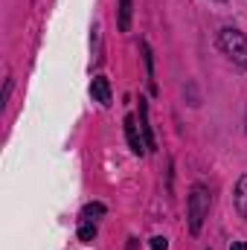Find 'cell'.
Here are the masks:
<instances>
[{
    "instance_id": "2",
    "label": "cell",
    "mask_w": 247,
    "mask_h": 250,
    "mask_svg": "<svg viewBox=\"0 0 247 250\" xmlns=\"http://www.w3.org/2000/svg\"><path fill=\"white\" fill-rule=\"evenodd\" d=\"M218 47L221 53L239 67H247V35L236 26H227L218 32Z\"/></svg>"
},
{
    "instance_id": "4",
    "label": "cell",
    "mask_w": 247,
    "mask_h": 250,
    "mask_svg": "<svg viewBox=\"0 0 247 250\" xmlns=\"http://www.w3.org/2000/svg\"><path fill=\"white\" fill-rule=\"evenodd\" d=\"M90 93H93V99L99 102V105H111V82L105 79V76H96L93 82H90Z\"/></svg>"
},
{
    "instance_id": "6",
    "label": "cell",
    "mask_w": 247,
    "mask_h": 250,
    "mask_svg": "<svg viewBox=\"0 0 247 250\" xmlns=\"http://www.w3.org/2000/svg\"><path fill=\"white\" fill-rule=\"evenodd\" d=\"M140 131H143V140H145V148H154V137H151V125H148V105L140 99Z\"/></svg>"
},
{
    "instance_id": "9",
    "label": "cell",
    "mask_w": 247,
    "mask_h": 250,
    "mask_svg": "<svg viewBox=\"0 0 247 250\" xmlns=\"http://www.w3.org/2000/svg\"><path fill=\"white\" fill-rule=\"evenodd\" d=\"M105 215V207L102 204H87L84 209H82V218H87V221H99Z\"/></svg>"
},
{
    "instance_id": "7",
    "label": "cell",
    "mask_w": 247,
    "mask_h": 250,
    "mask_svg": "<svg viewBox=\"0 0 247 250\" xmlns=\"http://www.w3.org/2000/svg\"><path fill=\"white\" fill-rule=\"evenodd\" d=\"M236 209L242 218H247V175L239 178V184H236Z\"/></svg>"
},
{
    "instance_id": "1",
    "label": "cell",
    "mask_w": 247,
    "mask_h": 250,
    "mask_svg": "<svg viewBox=\"0 0 247 250\" xmlns=\"http://www.w3.org/2000/svg\"><path fill=\"white\" fill-rule=\"evenodd\" d=\"M209 207H212V195H209V189L192 187L189 198H186V218H189V233H192V236L201 233L204 218L209 215Z\"/></svg>"
},
{
    "instance_id": "3",
    "label": "cell",
    "mask_w": 247,
    "mask_h": 250,
    "mask_svg": "<svg viewBox=\"0 0 247 250\" xmlns=\"http://www.w3.org/2000/svg\"><path fill=\"white\" fill-rule=\"evenodd\" d=\"M125 137H128V146H131L134 154H143V151H145L143 131L137 128V120H134V117H125Z\"/></svg>"
},
{
    "instance_id": "8",
    "label": "cell",
    "mask_w": 247,
    "mask_h": 250,
    "mask_svg": "<svg viewBox=\"0 0 247 250\" xmlns=\"http://www.w3.org/2000/svg\"><path fill=\"white\" fill-rule=\"evenodd\" d=\"M79 239H82V242H93V239H96V221L82 218V224H79Z\"/></svg>"
},
{
    "instance_id": "5",
    "label": "cell",
    "mask_w": 247,
    "mask_h": 250,
    "mask_svg": "<svg viewBox=\"0 0 247 250\" xmlns=\"http://www.w3.org/2000/svg\"><path fill=\"white\" fill-rule=\"evenodd\" d=\"M131 12H134V0H120L117 3V26H120V32L131 29Z\"/></svg>"
},
{
    "instance_id": "11",
    "label": "cell",
    "mask_w": 247,
    "mask_h": 250,
    "mask_svg": "<svg viewBox=\"0 0 247 250\" xmlns=\"http://www.w3.org/2000/svg\"><path fill=\"white\" fill-rule=\"evenodd\" d=\"M9 93H12V79H6V87H3V105H6V99H9Z\"/></svg>"
},
{
    "instance_id": "10",
    "label": "cell",
    "mask_w": 247,
    "mask_h": 250,
    "mask_svg": "<svg viewBox=\"0 0 247 250\" xmlns=\"http://www.w3.org/2000/svg\"><path fill=\"white\" fill-rule=\"evenodd\" d=\"M151 250H169V239L154 236V239H151Z\"/></svg>"
},
{
    "instance_id": "12",
    "label": "cell",
    "mask_w": 247,
    "mask_h": 250,
    "mask_svg": "<svg viewBox=\"0 0 247 250\" xmlns=\"http://www.w3.org/2000/svg\"><path fill=\"white\" fill-rule=\"evenodd\" d=\"M230 250H247V242H233V245H230Z\"/></svg>"
}]
</instances>
